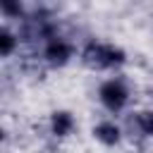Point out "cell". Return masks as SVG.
Listing matches in <instances>:
<instances>
[{
  "label": "cell",
  "mask_w": 153,
  "mask_h": 153,
  "mask_svg": "<svg viewBox=\"0 0 153 153\" xmlns=\"http://www.w3.org/2000/svg\"><path fill=\"white\" fill-rule=\"evenodd\" d=\"M93 136L103 143V146H115L117 141H120V136H122V129L115 124V122H98L96 127H93Z\"/></svg>",
  "instance_id": "4"
},
{
  "label": "cell",
  "mask_w": 153,
  "mask_h": 153,
  "mask_svg": "<svg viewBox=\"0 0 153 153\" xmlns=\"http://www.w3.org/2000/svg\"><path fill=\"white\" fill-rule=\"evenodd\" d=\"M43 57H45L50 65L62 67V65H67L69 57H72V45H69L65 38L53 36V38H48V43H45V48H43Z\"/></svg>",
  "instance_id": "3"
},
{
  "label": "cell",
  "mask_w": 153,
  "mask_h": 153,
  "mask_svg": "<svg viewBox=\"0 0 153 153\" xmlns=\"http://www.w3.org/2000/svg\"><path fill=\"white\" fill-rule=\"evenodd\" d=\"M50 129H53L55 136H67V134L74 129V117H72L67 110H57V112H53V117H50Z\"/></svg>",
  "instance_id": "5"
},
{
  "label": "cell",
  "mask_w": 153,
  "mask_h": 153,
  "mask_svg": "<svg viewBox=\"0 0 153 153\" xmlns=\"http://www.w3.org/2000/svg\"><path fill=\"white\" fill-rule=\"evenodd\" d=\"M17 45H19V36H14L10 29H0V55L10 57Z\"/></svg>",
  "instance_id": "6"
},
{
  "label": "cell",
  "mask_w": 153,
  "mask_h": 153,
  "mask_svg": "<svg viewBox=\"0 0 153 153\" xmlns=\"http://www.w3.org/2000/svg\"><path fill=\"white\" fill-rule=\"evenodd\" d=\"M139 117V127H141V134L143 136H153V110H143V112H136Z\"/></svg>",
  "instance_id": "8"
},
{
  "label": "cell",
  "mask_w": 153,
  "mask_h": 153,
  "mask_svg": "<svg viewBox=\"0 0 153 153\" xmlns=\"http://www.w3.org/2000/svg\"><path fill=\"white\" fill-rule=\"evenodd\" d=\"M98 98H100V103H103L110 112H120V110L127 105V100H129V91H127V86H124L122 79H108V81L100 86Z\"/></svg>",
  "instance_id": "2"
},
{
  "label": "cell",
  "mask_w": 153,
  "mask_h": 153,
  "mask_svg": "<svg viewBox=\"0 0 153 153\" xmlns=\"http://www.w3.org/2000/svg\"><path fill=\"white\" fill-rule=\"evenodd\" d=\"M0 10H2L5 17H22L19 0H0Z\"/></svg>",
  "instance_id": "9"
},
{
  "label": "cell",
  "mask_w": 153,
  "mask_h": 153,
  "mask_svg": "<svg viewBox=\"0 0 153 153\" xmlns=\"http://www.w3.org/2000/svg\"><path fill=\"white\" fill-rule=\"evenodd\" d=\"M19 7H22V17L26 19H38L41 14H45L43 0H19Z\"/></svg>",
  "instance_id": "7"
},
{
  "label": "cell",
  "mask_w": 153,
  "mask_h": 153,
  "mask_svg": "<svg viewBox=\"0 0 153 153\" xmlns=\"http://www.w3.org/2000/svg\"><path fill=\"white\" fill-rule=\"evenodd\" d=\"M81 60H84V65L91 67V69H110V67H117V65L124 62V53H122L117 45L91 41V43L84 48Z\"/></svg>",
  "instance_id": "1"
}]
</instances>
